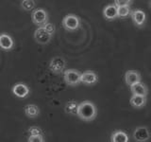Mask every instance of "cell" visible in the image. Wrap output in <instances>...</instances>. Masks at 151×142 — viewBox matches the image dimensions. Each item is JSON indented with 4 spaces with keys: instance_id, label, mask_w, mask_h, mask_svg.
I'll use <instances>...</instances> for the list:
<instances>
[{
    "instance_id": "obj_25",
    "label": "cell",
    "mask_w": 151,
    "mask_h": 142,
    "mask_svg": "<svg viewBox=\"0 0 151 142\" xmlns=\"http://www.w3.org/2000/svg\"><path fill=\"white\" fill-rule=\"evenodd\" d=\"M148 7H149V9H151V0L148 2Z\"/></svg>"
},
{
    "instance_id": "obj_21",
    "label": "cell",
    "mask_w": 151,
    "mask_h": 142,
    "mask_svg": "<svg viewBox=\"0 0 151 142\" xmlns=\"http://www.w3.org/2000/svg\"><path fill=\"white\" fill-rule=\"evenodd\" d=\"M28 142H45V137L42 135H30L28 136Z\"/></svg>"
},
{
    "instance_id": "obj_22",
    "label": "cell",
    "mask_w": 151,
    "mask_h": 142,
    "mask_svg": "<svg viewBox=\"0 0 151 142\" xmlns=\"http://www.w3.org/2000/svg\"><path fill=\"white\" fill-rule=\"evenodd\" d=\"M42 28H45V31H47L49 33V34H51V35H53L54 33H55V31H56V28H55V25L54 24H52V23H49V22H47V23H45L44 26H42Z\"/></svg>"
},
{
    "instance_id": "obj_20",
    "label": "cell",
    "mask_w": 151,
    "mask_h": 142,
    "mask_svg": "<svg viewBox=\"0 0 151 142\" xmlns=\"http://www.w3.org/2000/svg\"><path fill=\"white\" fill-rule=\"evenodd\" d=\"M21 7L24 11H32L35 7V2L34 0H23Z\"/></svg>"
},
{
    "instance_id": "obj_10",
    "label": "cell",
    "mask_w": 151,
    "mask_h": 142,
    "mask_svg": "<svg viewBox=\"0 0 151 142\" xmlns=\"http://www.w3.org/2000/svg\"><path fill=\"white\" fill-rule=\"evenodd\" d=\"M98 80V76L93 71L87 70L80 75V83H82L86 85H93L96 84Z\"/></svg>"
},
{
    "instance_id": "obj_9",
    "label": "cell",
    "mask_w": 151,
    "mask_h": 142,
    "mask_svg": "<svg viewBox=\"0 0 151 142\" xmlns=\"http://www.w3.org/2000/svg\"><path fill=\"white\" fill-rule=\"evenodd\" d=\"M133 138L138 142H145L150 139V132L146 127H138L133 132Z\"/></svg>"
},
{
    "instance_id": "obj_17",
    "label": "cell",
    "mask_w": 151,
    "mask_h": 142,
    "mask_svg": "<svg viewBox=\"0 0 151 142\" xmlns=\"http://www.w3.org/2000/svg\"><path fill=\"white\" fill-rule=\"evenodd\" d=\"M25 114L27 117L34 118L40 115V109L35 104H27L25 106Z\"/></svg>"
},
{
    "instance_id": "obj_7",
    "label": "cell",
    "mask_w": 151,
    "mask_h": 142,
    "mask_svg": "<svg viewBox=\"0 0 151 142\" xmlns=\"http://www.w3.org/2000/svg\"><path fill=\"white\" fill-rule=\"evenodd\" d=\"M129 15L131 16V19H132V21H133L135 26L140 28V27H143L145 24L146 14L143 9H133V11L130 12Z\"/></svg>"
},
{
    "instance_id": "obj_5",
    "label": "cell",
    "mask_w": 151,
    "mask_h": 142,
    "mask_svg": "<svg viewBox=\"0 0 151 142\" xmlns=\"http://www.w3.org/2000/svg\"><path fill=\"white\" fill-rule=\"evenodd\" d=\"M66 66V62L63 57H54L52 58L49 63V69L54 74H61L63 73Z\"/></svg>"
},
{
    "instance_id": "obj_8",
    "label": "cell",
    "mask_w": 151,
    "mask_h": 142,
    "mask_svg": "<svg viewBox=\"0 0 151 142\" xmlns=\"http://www.w3.org/2000/svg\"><path fill=\"white\" fill-rule=\"evenodd\" d=\"M12 93L14 94V96L20 99H25L29 95V87L27 86L26 83H18L16 84H14L12 86Z\"/></svg>"
},
{
    "instance_id": "obj_3",
    "label": "cell",
    "mask_w": 151,
    "mask_h": 142,
    "mask_svg": "<svg viewBox=\"0 0 151 142\" xmlns=\"http://www.w3.org/2000/svg\"><path fill=\"white\" fill-rule=\"evenodd\" d=\"M63 27L64 30L68 31H74L77 30L80 27V19L78 16L75 14H67L63 19Z\"/></svg>"
},
{
    "instance_id": "obj_18",
    "label": "cell",
    "mask_w": 151,
    "mask_h": 142,
    "mask_svg": "<svg viewBox=\"0 0 151 142\" xmlns=\"http://www.w3.org/2000/svg\"><path fill=\"white\" fill-rule=\"evenodd\" d=\"M78 103L76 101H69L64 106V111L65 113L69 114V115L77 116V111H78Z\"/></svg>"
},
{
    "instance_id": "obj_2",
    "label": "cell",
    "mask_w": 151,
    "mask_h": 142,
    "mask_svg": "<svg viewBox=\"0 0 151 142\" xmlns=\"http://www.w3.org/2000/svg\"><path fill=\"white\" fill-rule=\"evenodd\" d=\"M31 20L34 25L42 27L48 22V13L45 9L42 8L33 9L31 12Z\"/></svg>"
},
{
    "instance_id": "obj_12",
    "label": "cell",
    "mask_w": 151,
    "mask_h": 142,
    "mask_svg": "<svg viewBox=\"0 0 151 142\" xmlns=\"http://www.w3.org/2000/svg\"><path fill=\"white\" fill-rule=\"evenodd\" d=\"M125 82L129 86L133 83L142 82L141 74L136 70H127L125 74Z\"/></svg>"
},
{
    "instance_id": "obj_23",
    "label": "cell",
    "mask_w": 151,
    "mask_h": 142,
    "mask_svg": "<svg viewBox=\"0 0 151 142\" xmlns=\"http://www.w3.org/2000/svg\"><path fill=\"white\" fill-rule=\"evenodd\" d=\"M133 2V0H114V5L116 7L121 6H129Z\"/></svg>"
},
{
    "instance_id": "obj_15",
    "label": "cell",
    "mask_w": 151,
    "mask_h": 142,
    "mask_svg": "<svg viewBox=\"0 0 151 142\" xmlns=\"http://www.w3.org/2000/svg\"><path fill=\"white\" fill-rule=\"evenodd\" d=\"M146 101H147L146 97L139 96V95H132L131 98H130V101H129L131 106L133 108H136V109H140L142 107L145 106Z\"/></svg>"
},
{
    "instance_id": "obj_11",
    "label": "cell",
    "mask_w": 151,
    "mask_h": 142,
    "mask_svg": "<svg viewBox=\"0 0 151 142\" xmlns=\"http://www.w3.org/2000/svg\"><path fill=\"white\" fill-rule=\"evenodd\" d=\"M14 41L7 33H0V47L3 50L9 51L13 49Z\"/></svg>"
},
{
    "instance_id": "obj_14",
    "label": "cell",
    "mask_w": 151,
    "mask_h": 142,
    "mask_svg": "<svg viewBox=\"0 0 151 142\" xmlns=\"http://www.w3.org/2000/svg\"><path fill=\"white\" fill-rule=\"evenodd\" d=\"M103 16L105 17L106 20L112 21L118 17L117 15V7L114 4L108 5L103 9Z\"/></svg>"
},
{
    "instance_id": "obj_6",
    "label": "cell",
    "mask_w": 151,
    "mask_h": 142,
    "mask_svg": "<svg viewBox=\"0 0 151 142\" xmlns=\"http://www.w3.org/2000/svg\"><path fill=\"white\" fill-rule=\"evenodd\" d=\"M52 35L45 30L42 27H39L34 31V39L40 45H47L51 41Z\"/></svg>"
},
{
    "instance_id": "obj_1",
    "label": "cell",
    "mask_w": 151,
    "mask_h": 142,
    "mask_svg": "<svg viewBox=\"0 0 151 142\" xmlns=\"http://www.w3.org/2000/svg\"><path fill=\"white\" fill-rule=\"evenodd\" d=\"M77 116L83 121H93L97 116L96 106L92 101H84L78 103Z\"/></svg>"
},
{
    "instance_id": "obj_16",
    "label": "cell",
    "mask_w": 151,
    "mask_h": 142,
    "mask_svg": "<svg viewBox=\"0 0 151 142\" xmlns=\"http://www.w3.org/2000/svg\"><path fill=\"white\" fill-rule=\"evenodd\" d=\"M129 135L124 131L117 130L112 133L111 136V142H129Z\"/></svg>"
},
{
    "instance_id": "obj_24",
    "label": "cell",
    "mask_w": 151,
    "mask_h": 142,
    "mask_svg": "<svg viewBox=\"0 0 151 142\" xmlns=\"http://www.w3.org/2000/svg\"><path fill=\"white\" fill-rule=\"evenodd\" d=\"M27 132L29 133L30 135H42V130L40 127H37V126L30 127Z\"/></svg>"
},
{
    "instance_id": "obj_4",
    "label": "cell",
    "mask_w": 151,
    "mask_h": 142,
    "mask_svg": "<svg viewBox=\"0 0 151 142\" xmlns=\"http://www.w3.org/2000/svg\"><path fill=\"white\" fill-rule=\"evenodd\" d=\"M80 75L81 73L77 69H66L63 71L64 82L70 86H77L80 83Z\"/></svg>"
},
{
    "instance_id": "obj_19",
    "label": "cell",
    "mask_w": 151,
    "mask_h": 142,
    "mask_svg": "<svg viewBox=\"0 0 151 142\" xmlns=\"http://www.w3.org/2000/svg\"><path fill=\"white\" fill-rule=\"evenodd\" d=\"M131 9L129 6H121L117 7V15L119 18H126L130 14Z\"/></svg>"
},
{
    "instance_id": "obj_13",
    "label": "cell",
    "mask_w": 151,
    "mask_h": 142,
    "mask_svg": "<svg viewBox=\"0 0 151 142\" xmlns=\"http://www.w3.org/2000/svg\"><path fill=\"white\" fill-rule=\"evenodd\" d=\"M130 91L133 95H139V96H147L148 88L147 86L142 82L136 83L130 85Z\"/></svg>"
}]
</instances>
